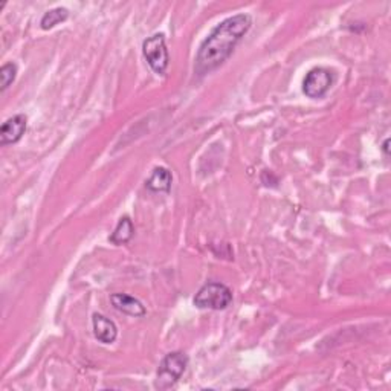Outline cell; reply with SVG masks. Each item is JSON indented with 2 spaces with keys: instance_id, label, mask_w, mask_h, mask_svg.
Returning <instances> with one entry per match:
<instances>
[{
  "instance_id": "obj_1",
  "label": "cell",
  "mask_w": 391,
  "mask_h": 391,
  "mask_svg": "<svg viewBox=\"0 0 391 391\" xmlns=\"http://www.w3.org/2000/svg\"><path fill=\"white\" fill-rule=\"evenodd\" d=\"M252 19L249 14H237L225 19L210 36L203 40L196 57V72L210 74L222 66L234 52L246 32L251 30Z\"/></svg>"
},
{
  "instance_id": "obj_2",
  "label": "cell",
  "mask_w": 391,
  "mask_h": 391,
  "mask_svg": "<svg viewBox=\"0 0 391 391\" xmlns=\"http://www.w3.org/2000/svg\"><path fill=\"white\" fill-rule=\"evenodd\" d=\"M188 367V356L182 352H171L164 358L157 368L155 386L159 390L175 387Z\"/></svg>"
},
{
  "instance_id": "obj_3",
  "label": "cell",
  "mask_w": 391,
  "mask_h": 391,
  "mask_svg": "<svg viewBox=\"0 0 391 391\" xmlns=\"http://www.w3.org/2000/svg\"><path fill=\"white\" fill-rule=\"evenodd\" d=\"M232 301V292L228 286L222 283H207L202 286L193 303L197 309H210V311H223Z\"/></svg>"
},
{
  "instance_id": "obj_4",
  "label": "cell",
  "mask_w": 391,
  "mask_h": 391,
  "mask_svg": "<svg viewBox=\"0 0 391 391\" xmlns=\"http://www.w3.org/2000/svg\"><path fill=\"white\" fill-rule=\"evenodd\" d=\"M142 52L148 66L157 75H164L168 67V51L166 45V36L164 34H155V36L144 40Z\"/></svg>"
},
{
  "instance_id": "obj_5",
  "label": "cell",
  "mask_w": 391,
  "mask_h": 391,
  "mask_svg": "<svg viewBox=\"0 0 391 391\" xmlns=\"http://www.w3.org/2000/svg\"><path fill=\"white\" fill-rule=\"evenodd\" d=\"M333 83V74L324 67H315L306 75L303 91L309 98H321L328 92Z\"/></svg>"
},
{
  "instance_id": "obj_6",
  "label": "cell",
  "mask_w": 391,
  "mask_h": 391,
  "mask_svg": "<svg viewBox=\"0 0 391 391\" xmlns=\"http://www.w3.org/2000/svg\"><path fill=\"white\" fill-rule=\"evenodd\" d=\"M26 126H28V118L22 113L6 120L0 127V142H2V146H10V144H16L22 139V136L26 132Z\"/></svg>"
},
{
  "instance_id": "obj_7",
  "label": "cell",
  "mask_w": 391,
  "mask_h": 391,
  "mask_svg": "<svg viewBox=\"0 0 391 391\" xmlns=\"http://www.w3.org/2000/svg\"><path fill=\"white\" fill-rule=\"evenodd\" d=\"M92 326L95 338L102 342V344H112V342H115L116 336H118V327H116L115 322L101 313H93Z\"/></svg>"
},
{
  "instance_id": "obj_8",
  "label": "cell",
  "mask_w": 391,
  "mask_h": 391,
  "mask_svg": "<svg viewBox=\"0 0 391 391\" xmlns=\"http://www.w3.org/2000/svg\"><path fill=\"white\" fill-rule=\"evenodd\" d=\"M111 301L116 311L130 315V317L141 318L147 313L146 307H144L141 301L135 297H130L127 293H113L111 297Z\"/></svg>"
},
{
  "instance_id": "obj_9",
  "label": "cell",
  "mask_w": 391,
  "mask_h": 391,
  "mask_svg": "<svg viewBox=\"0 0 391 391\" xmlns=\"http://www.w3.org/2000/svg\"><path fill=\"white\" fill-rule=\"evenodd\" d=\"M173 182L171 171L166 167H156L146 182V187L153 193H168Z\"/></svg>"
},
{
  "instance_id": "obj_10",
  "label": "cell",
  "mask_w": 391,
  "mask_h": 391,
  "mask_svg": "<svg viewBox=\"0 0 391 391\" xmlns=\"http://www.w3.org/2000/svg\"><path fill=\"white\" fill-rule=\"evenodd\" d=\"M133 234H135V226H133L132 219L127 216L121 217L118 225H116L115 231L112 232L111 242L113 245H126L133 238Z\"/></svg>"
},
{
  "instance_id": "obj_11",
  "label": "cell",
  "mask_w": 391,
  "mask_h": 391,
  "mask_svg": "<svg viewBox=\"0 0 391 391\" xmlns=\"http://www.w3.org/2000/svg\"><path fill=\"white\" fill-rule=\"evenodd\" d=\"M67 17H69V11L58 6V8H54L51 11L45 12V16L42 17V20H40V26H42V30L45 31L52 30L54 26H57L58 23H63Z\"/></svg>"
},
{
  "instance_id": "obj_12",
  "label": "cell",
  "mask_w": 391,
  "mask_h": 391,
  "mask_svg": "<svg viewBox=\"0 0 391 391\" xmlns=\"http://www.w3.org/2000/svg\"><path fill=\"white\" fill-rule=\"evenodd\" d=\"M17 75V66L14 63H6L0 67V91H6L14 83Z\"/></svg>"
},
{
  "instance_id": "obj_13",
  "label": "cell",
  "mask_w": 391,
  "mask_h": 391,
  "mask_svg": "<svg viewBox=\"0 0 391 391\" xmlns=\"http://www.w3.org/2000/svg\"><path fill=\"white\" fill-rule=\"evenodd\" d=\"M388 146H390V139H386V142H383V153H386V156H388Z\"/></svg>"
}]
</instances>
